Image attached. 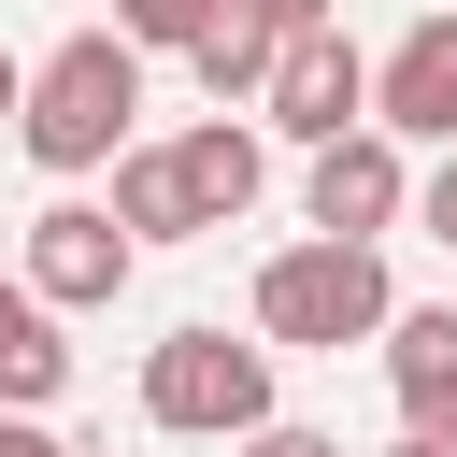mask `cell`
I'll return each instance as SVG.
<instances>
[{
    "mask_svg": "<svg viewBox=\"0 0 457 457\" xmlns=\"http://www.w3.org/2000/svg\"><path fill=\"white\" fill-rule=\"evenodd\" d=\"M243 457H343V443H328V428H300V414H286V428H257V443H243Z\"/></svg>",
    "mask_w": 457,
    "mask_h": 457,
    "instance_id": "16",
    "label": "cell"
},
{
    "mask_svg": "<svg viewBox=\"0 0 457 457\" xmlns=\"http://www.w3.org/2000/svg\"><path fill=\"white\" fill-rule=\"evenodd\" d=\"M386 386H400V428L414 443H457V300H428V314L386 328Z\"/></svg>",
    "mask_w": 457,
    "mask_h": 457,
    "instance_id": "7",
    "label": "cell"
},
{
    "mask_svg": "<svg viewBox=\"0 0 457 457\" xmlns=\"http://www.w3.org/2000/svg\"><path fill=\"white\" fill-rule=\"evenodd\" d=\"M171 157H186V186H200V214H214V228H243V214H257V186H271V143H257L243 114H200Z\"/></svg>",
    "mask_w": 457,
    "mask_h": 457,
    "instance_id": "9",
    "label": "cell"
},
{
    "mask_svg": "<svg viewBox=\"0 0 457 457\" xmlns=\"http://www.w3.org/2000/svg\"><path fill=\"white\" fill-rule=\"evenodd\" d=\"M129 114H143V43L129 29H71L29 71V157L43 171H114L129 157Z\"/></svg>",
    "mask_w": 457,
    "mask_h": 457,
    "instance_id": "2",
    "label": "cell"
},
{
    "mask_svg": "<svg viewBox=\"0 0 457 457\" xmlns=\"http://www.w3.org/2000/svg\"><path fill=\"white\" fill-rule=\"evenodd\" d=\"M186 71H200V86H214V114H228V100H271V71H286V43H271L257 14H228V29H214V43L186 57Z\"/></svg>",
    "mask_w": 457,
    "mask_h": 457,
    "instance_id": "12",
    "label": "cell"
},
{
    "mask_svg": "<svg viewBox=\"0 0 457 457\" xmlns=\"http://www.w3.org/2000/svg\"><path fill=\"white\" fill-rule=\"evenodd\" d=\"M386 328H400V286H386L371 243H286V257H257V343L271 357H343V343L386 357Z\"/></svg>",
    "mask_w": 457,
    "mask_h": 457,
    "instance_id": "1",
    "label": "cell"
},
{
    "mask_svg": "<svg viewBox=\"0 0 457 457\" xmlns=\"http://www.w3.org/2000/svg\"><path fill=\"white\" fill-rule=\"evenodd\" d=\"M114 228H129V243H186V228H214L171 143H129V157H114Z\"/></svg>",
    "mask_w": 457,
    "mask_h": 457,
    "instance_id": "10",
    "label": "cell"
},
{
    "mask_svg": "<svg viewBox=\"0 0 457 457\" xmlns=\"http://www.w3.org/2000/svg\"><path fill=\"white\" fill-rule=\"evenodd\" d=\"M243 14H257L271 43H314V29H328V0H243Z\"/></svg>",
    "mask_w": 457,
    "mask_h": 457,
    "instance_id": "14",
    "label": "cell"
},
{
    "mask_svg": "<svg viewBox=\"0 0 457 457\" xmlns=\"http://www.w3.org/2000/svg\"><path fill=\"white\" fill-rule=\"evenodd\" d=\"M257 114H271L286 143H314V157H328V143L386 129V71H371L343 29H314V43H286V71H271V100H257Z\"/></svg>",
    "mask_w": 457,
    "mask_h": 457,
    "instance_id": "4",
    "label": "cell"
},
{
    "mask_svg": "<svg viewBox=\"0 0 457 457\" xmlns=\"http://www.w3.org/2000/svg\"><path fill=\"white\" fill-rule=\"evenodd\" d=\"M143 414L171 428V443H257V428H286L271 414V343L243 328H171L157 357H143Z\"/></svg>",
    "mask_w": 457,
    "mask_h": 457,
    "instance_id": "3",
    "label": "cell"
},
{
    "mask_svg": "<svg viewBox=\"0 0 457 457\" xmlns=\"http://www.w3.org/2000/svg\"><path fill=\"white\" fill-rule=\"evenodd\" d=\"M228 14H243V0H114V29H129L143 57H200Z\"/></svg>",
    "mask_w": 457,
    "mask_h": 457,
    "instance_id": "13",
    "label": "cell"
},
{
    "mask_svg": "<svg viewBox=\"0 0 457 457\" xmlns=\"http://www.w3.org/2000/svg\"><path fill=\"white\" fill-rule=\"evenodd\" d=\"M129 271H143V243L114 228V200H43L29 214V300L100 314V300H129Z\"/></svg>",
    "mask_w": 457,
    "mask_h": 457,
    "instance_id": "5",
    "label": "cell"
},
{
    "mask_svg": "<svg viewBox=\"0 0 457 457\" xmlns=\"http://www.w3.org/2000/svg\"><path fill=\"white\" fill-rule=\"evenodd\" d=\"M386 457H457V443H414V428H400V443H386Z\"/></svg>",
    "mask_w": 457,
    "mask_h": 457,
    "instance_id": "18",
    "label": "cell"
},
{
    "mask_svg": "<svg viewBox=\"0 0 457 457\" xmlns=\"http://www.w3.org/2000/svg\"><path fill=\"white\" fill-rule=\"evenodd\" d=\"M414 186L428 171H400V129H357V143H328L300 171V214H314V243H386L414 214Z\"/></svg>",
    "mask_w": 457,
    "mask_h": 457,
    "instance_id": "6",
    "label": "cell"
},
{
    "mask_svg": "<svg viewBox=\"0 0 457 457\" xmlns=\"http://www.w3.org/2000/svg\"><path fill=\"white\" fill-rule=\"evenodd\" d=\"M414 214H428V243H457V157H428V186H414Z\"/></svg>",
    "mask_w": 457,
    "mask_h": 457,
    "instance_id": "15",
    "label": "cell"
},
{
    "mask_svg": "<svg viewBox=\"0 0 457 457\" xmlns=\"http://www.w3.org/2000/svg\"><path fill=\"white\" fill-rule=\"evenodd\" d=\"M386 129L457 157V14H414V29H400V57H386Z\"/></svg>",
    "mask_w": 457,
    "mask_h": 457,
    "instance_id": "8",
    "label": "cell"
},
{
    "mask_svg": "<svg viewBox=\"0 0 457 457\" xmlns=\"http://www.w3.org/2000/svg\"><path fill=\"white\" fill-rule=\"evenodd\" d=\"M0 457H71V443H57L43 414H14V428H0Z\"/></svg>",
    "mask_w": 457,
    "mask_h": 457,
    "instance_id": "17",
    "label": "cell"
},
{
    "mask_svg": "<svg viewBox=\"0 0 457 457\" xmlns=\"http://www.w3.org/2000/svg\"><path fill=\"white\" fill-rule=\"evenodd\" d=\"M57 386H71V343H57V300H29V286H14V300H0V400H14V414H43Z\"/></svg>",
    "mask_w": 457,
    "mask_h": 457,
    "instance_id": "11",
    "label": "cell"
}]
</instances>
